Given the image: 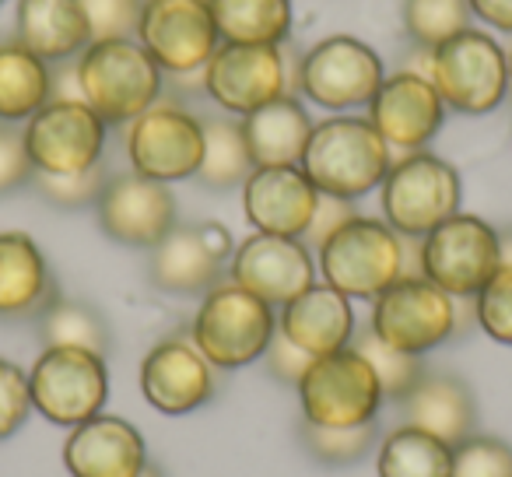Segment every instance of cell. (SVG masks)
<instances>
[{"label": "cell", "instance_id": "cell-25", "mask_svg": "<svg viewBox=\"0 0 512 477\" xmlns=\"http://www.w3.org/2000/svg\"><path fill=\"white\" fill-rule=\"evenodd\" d=\"M15 43L46 64H67L88 50L92 25L81 0H18Z\"/></svg>", "mask_w": 512, "mask_h": 477}, {"label": "cell", "instance_id": "cell-47", "mask_svg": "<svg viewBox=\"0 0 512 477\" xmlns=\"http://www.w3.org/2000/svg\"><path fill=\"white\" fill-rule=\"evenodd\" d=\"M509 85H512V46H509Z\"/></svg>", "mask_w": 512, "mask_h": 477}, {"label": "cell", "instance_id": "cell-17", "mask_svg": "<svg viewBox=\"0 0 512 477\" xmlns=\"http://www.w3.org/2000/svg\"><path fill=\"white\" fill-rule=\"evenodd\" d=\"M95 214H99L102 232L130 250H151L179 225L176 197H172L169 183L137 176L134 169L109 176Z\"/></svg>", "mask_w": 512, "mask_h": 477}, {"label": "cell", "instance_id": "cell-19", "mask_svg": "<svg viewBox=\"0 0 512 477\" xmlns=\"http://www.w3.org/2000/svg\"><path fill=\"white\" fill-rule=\"evenodd\" d=\"M446 120V102L428 74L397 71L386 74L369 102V123L379 130L390 151H425Z\"/></svg>", "mask_w": 512, "mask_h": 477}, {"label": "cell", "instance_id": "cell-35", "mask_svg": "<svg viewBox=\"0 0 512 477\" xmlns=\"http://www.w3.org/2000/svg\"><path fill=\"white\" fill-rule=\"evenodd\" d=\"M376 442H379L376 421L355 428H327V425H313V421H302V446L323 467H351V463L365 460L376 449Z\"/></svg>", "mask_w": 512, "mask_h": 477}, {"label": "cell", "instance_id": "cell-26", "mask_svg": "<svg viewBox=\"0 0 512 477\" xmlns=\"http://www.w3.org/2000/svg\"><path fill=\"white\" fill-rule=\"evenodd\" d=\"M407 425L435 435L446 446H456L477 428V404L474 393L463 379L449 372H425L414 383V390L400 400Z\"/></svg>", "mask_w": 512, "mask_h": 477}, {"label": "cell", "instance_id": "cell-21", "mask_svg": "<svg viewBox=\"0 0 512 477\" xmlns=\"http://www.w3.org/2000/svg\"><path fill=\"white\" fill-rule=\"evenodd\" d=\"M141 393L158 414H190L214 397V365L186 337H165L141 362Z\"/></svg>", "mask_w": 512, "mask_h": 477}, {"label": "cell", "instance_id": "cell-10", "mask_svg": "<svg viewBox=\"0 0 512 477\" xmlns=\"http://www.w3.org/2000/svg\"><path fill=\"white\" fill-rule=\"evenodd\" d=\"M295 390L302 397L306 421L327 428L369 425V421H376L379 404L386 400L372 365L351 344L334 355L313 358V365Z\"/></svg>", "mask_w": 512, "mask_h": 477}, {"label": "cell", "instance_id": "cell-22", "mask_svg": "<svg viewBox=\"0 0 512 477\" xmlns=\"http://www.w3.org/2000/svg\"><path fill=\"white\" fill-rule=\"evenodd\" d=\"M71 477H137L148 467L144 435L116 414H95L71 428L64 442Z\"/></svg>", "mask_w": 512, "mask_h": 477}, {"label": "cell", "instance_id": "cell-13", "mask_svg": "<svg viewBox=\"0 0 512 477\" xmlns=\"http://www.w3.org/2000/svg\"><path fill=\"white\" fill-rule=\"evenodd\" d=\"M292 81L285 46L221 43L200 71L207 99L228 116H249L281 95H292Z\"/></svg>", "mask_w": 512, "mask_h": 477}, {"label": "cell", "instance_id": "cell-12", "mask_svg": "<svg viewBox=\"0 0 512 477\" xmlns=\"http://www.w3.org/2000/svg\"><path fill=\"white\" fill-rule=\"evenodd\" d=\"M32 407L53 425H81L109 397L106 358L85 348H46L29 372Z\"/></svg>", "mask_w": 512, "mask_h": 477}, {"label": "cell", "instance_id": "cell-1", "mask_svg": "<svg viewBox=\"0 0 512 477\" xmlns=\"http://www.w3.org/2000/svg\"><path fill=\"white\" fill-rule=\"evenodd\" d=\"M78 99L109 127H127L162 99L165 74L137 39H99L74 60Z\"/></svg>", "mask_w": 512, "mask_h": 477}, {"label": "cell", "instance_id": "cell-33", "mask_svg": "<svg viewBox=\"0 0 512 477\" xmlns=\"http://www.w3.org/2000/svg\"><path fill=\"white\" fill-rule=\"evenodd\" d=\"M470 4L467 0H404L400 22L414 46L421 50H439L463 29H470Z\"/></svg>", "mask_w": 512, "mask_h": 477}, {"label": "cell", "instance_id": "cell-2", "mask_svg": "<svg viewBox=\"0 0 512 477\" xmlns=\"http://www.w3.org/2000/svg\"><path fill=\"white\" fill-rule=\"evenodd\" d=\"M299 165L320 193L358 200L369 190H379L393 165V155L390 144L369 123V116L337 113L313 127Z\"/></svg>", "mask_w": 512, "mask_h": 477}, {"label": "cell", "instance_id": "cell-9", "mask_svg": "<svg viewBox=\"0 0 512 477\" xmlns=\"http://www.w3.org/2000/svg\"><path fill=\"white\" fill-rule=\"evenodd\" d=\"M383 78V57L362 39L337 32L302 53L295 85L313 106L330 113H351V109H369Z\"/></svg>", "mask_w": 512, "mask_h": 477}, {"label": "cell", "instance_id": "cell-32", "mask_svg": "<svg viewBox=\"0 0 512 477\" xmlns=\"http://www.w3.org/2000/svg\"><path fill=\"white\" fill-rule=\"evenodd\" d=\"M39 337L46 348H85L106 358L113 348V334H109L106 316L95 306L78 299H53L46 313L39 316Z\"/></svg>", "mask_w": 512, "mask_h": 477}, {"label": "cell", "instance_id": "cell-5", "mask_svg": "<svg viewBox=\"0 0 512 477\" xmlns=\"http://www.w3.org/2000/svg\"><path fill=\"white\" fill-rule=\"evenodd\" d=\"M460 197V172L432 151L397 158L379 183L386 225L404 239H425L432 228L460 211Z\"/></svg>", "mask_w": 512, "mask_h": 477}, {"label": "cell", "instance_id": "cell-3", "mask_svg": "<svg viewBox=\"0 0 512 477\" xmlns=\"http://www.w3.org/2000/svg\"><path fill=\"white\" fill-rule=\"evenodd\" d=\"M316 271L348 299H376L407 274V239L386 221L355 214L316 246Z\"/></svg>", "mask_w": 512, "mask_h": 477}, {"label": "cell", "instance_id": "cell-6", "mask_svg": "<svg viewBox=\"0 0 512 477\" xmlns=\"http://www.w3.org/2000/svg\"><path fill=\"white\" fill-rule=\"evenodd\" d=\"M428 78L439 88L446 109L463 116H488L509 92V53L495 43L491 32L470 25L432 50Z\"/></svg>", "mask_w": 512, "mask_h": 477}, {"label": "cell", "instance_id": "cell-44", "mask_svg": "<svg viewBox=\"0 0 512 477\" xmlns=\"http://www.w3.org/2000/svg\"><path fill=\"white\" fill-rule=\"evenodd\" d=\"M470 15L495 32H512V0H467Z\"/></svg>", "mask_w": 512, "mask_h": 477}, {"label": "cell", "instance_id": "cell-11", "mask_svg": "<svg viewBox=\"0 0 512 477\" xmlns=\"http://www.w3.org/2000/svg\"><path fill=\"white\" fill-rule=\"evenodd\" d=\"M109 123L85 99L57 95L22 127L25 151L36 172L71 176L102 162Z\"/></svg>", "mask_w": 512, "mask_h": 477}, {"label": "cell", "instance_id": "cell-46", "mask_svg": "<svg viewBox=\"0 0 512 477\" xmlns=\"http://www.w3.org/2000/svg\"><path fill=\"white\" fill-rule=\"evenodd\" d=\"M137 477H162V470H158V467H151V463H148V467H144Z\"/></svg>", "mask_w": 512, "mask_h": 477}, {"label": "cell", "instance_id": "cell-41", "mask_svg": "<svg viewBox=\"0 0 512 477\" xmlns=\"http://www.w3.org/2000/svg\"><path fill=\"white\" fill-rule=\"evenodd\" d=\"M32 176H36V169H32L29 151H25L22 127L0 123V197L29 186Z\"/></svg>", "mask_w": 512, "mask_h": 477}, {"label": "cell", "instance_id": "cell-7", "mask_svg": "<svg viewBox=\"0 0 512 477\" xmlns=\"http://www.w3.org/2000/svg\"><path fill=\"white\" fill-rule=\"evenodd\" d=\"M460 302L463 299L446 295L421 274H404L383 295L372 299L369 330L393 351L421 358L425 351L439 348L456 334Z\"/></svg>", "mask_w": 512, "mask_h": 477}, {"label": "cell", "instance_id": "cell-4", "mask_svg": "<svg viewBox=\"0 0 512 477\" xmlns=\"http://www.w3.org/2000/svg\"><path fill=\"white\" fill-rule=\"evenodd\" d=\"M278 334V313L271 302L256 299L232 278L204 292L193 316L190 341L214 369H242L264 358L271 337Z\"/></svg>", "mask_w": 512, "mask_h": 477}, {"label": "cell", "instance_id": "cell-48", "mask_svg": "<svg viewBox=\"0 0 512 477\" xmlns=\"http://www.w3.org/2000/svg\"><path fill=\"white\" fill-rule=\"evenodd\" d=\"M0 4H4V0H0Z\"/></svg>", "mask_w": 512, "mask_h": 477}, {"label": "cell", "instance_id": "cell-16", "mask_svg": "<svg viewBox=\"0 0 512 477\" xmlns=\"http://www.w3.org/2000/svg\"><path fill=\"white\" fill-rule=\"evenodd\" d=\"M232 253V232L218 221L176 225L148 250V281L169 295H204L225 281Z\"/></svg>", "mask_w": 512, "mask_h": 477}, {"label": "cell", "instance_id": "cell-20", "mask_svg": "<svg viewBox=\"0 0 512 477\" xmlns=\"http://www.w3.org/2000/svg\"><path fill=\"white\" fill-rule=\"evenodd\" d=\"M320 190L302 172V165H256L242 183V211L256 232L306 239Z\"/></svg>", "mask_w": 512, "mask_h": 477}, {"label": "cell", "instance_id": "cell-15", "mask_svg": "<svg viewBox=\"0 0 512 477\" xmlns=\"http://www.w3.org/2000/svg\"><path fill=\"white\" fill-rule=\"evenodd\" d=\"M134 39L172 78L200 74L221 46L207 0H144Z\"/></svg>", "mask_w": 512, "mask_h": 477}, {"label": "cell", "instance_id": "cell-8", "mask_svg": "<svg viewBox=\"0 0 512 477\" xmlns=\"http://www.w3.org/2000/svg\"><path fill=\"white\" fill-rule=\"evenodd\" d=\"M498 267V228L477 214L456 211L418 239V274L453 299H474Z\"/></svg>", "mask_w": 512, "mask_h": 477}, {"label": "cell", "instance_id": "cell-37", "mask_svg": "<svg viewBox=\"0 0 512 477\" xmlns=\"http://www.w3.org/2000/svg\"><path fill=\"white\" fill-rule=\"evenodd\" d=\"M449 477H512V446L495 435H467L453 446Z\"/></svg>", "mask_w": 512, "mask_h": 477}, {"label": "cell", "instance_id": "cell-24", "mask_svg": "<svg viewBox=\"0 0 512 477\" xmlns=\"http://www.w3.org/2000/svg\"><path fill=\"white\" fill-rule=\"evenodd\" d=\"M278 330L313 358H323L351 344V337H355V309H351L348 295H341L323 281V285H309L299 299L281 306Z\"/></svg>", "mask_w": 512, "mask_h": 477}, {"label": "cell", "instance_id": "cell-28", "mask_svg": "<svg viewBox=\"0 0 512 477\" xmlns=\"http://www.w3.org/2000/svg\"><path fill=\"white\" fill-rule=\"evenodd\" d=\"M50 99V64L22 43H0V123H29Z\"/></svg>", "mask_w": 512, "mask_h": 477}, {"label": "cell", "instance_id": "cell-18", "mask_svg": "<svg viewBox=\"0 0 512 477\" xmlns=\"http://www.w3.org/2000/svg\"><path fill=\"white\" fill-rule=\"evenodd\" d=\"M316 260L302 239L253 232L235 246L228 260V278L271 306H288L309 285H316Z\"/></svg>", "mask_w": 512, "mask_h": 477}, {"label": "cell", "instance_id": "cell-34", "mask_svg": "<svg viewBox=\"0 0 512 477\" xmlns=\"http://www.w3.org/2000/svg\"><path fill=\"white\" fill-rule=\"evenodd\" d=\"M351 348L358 351V355L365 358V362L372 365V372H376L379 386H383V397L386 400H404L407 393L414 390V383H418L421 376H425V362H421L418 355H404V351H393L390 344H383L376 334H372L369 327L365 330H355V337H351Z\"/></svg>", "mask_w": 512, "mask_h": 477}, {"label": "cell", "instance_id": "cell-27", "mask_svg": "<svg viewBox=\"0 0 512 477\" xmlns=\"http://www.w3.org/2000/svg\"><path fill=\"white\" fill-rule=\"evenodd\" d=\"M313 127V116L295 95H281L256 113L242 116V137L253 165H299Z\"/></svg>", "mask_w": 512, "mask_h": 477}, {"label": "cell", "instance_id": "cell-30", "mask_svg": "<svg viewBox=\"0 0 512 477\" xmlns=\"http://www.w3.org/2000/svg\"><path fill=\"white\" fill-rule=\"evenodd\" d=\"M200 120H204V162L193 179L214 193L235 190L256 169L242 137V120L232 116H200Z\"/></svg>", "mask_w": 512, "mask_h": 477}, {"label": "cell", "instance_id": "cell-23", "mask_svg": "<svg viewBox=\"0 0 512 477\" xmlns=\"http://www.w3.org/2000/svg\"><path fill=\"white\" fill-rule=\"evenodd\" d=\"M60 288L43 250L25 232H0V320H39Z\"/></svg>", "mask_w": 512, "mask_h": 477}, {"label": "cell", "instance_id": "cell-36", "mask_svg": "<svg viewBox=\"0 0 512 477\" xmlns=\"http://www.w3.org/2000/svg\"><path fill=\"white\" fill-rule=\"evenodd\" d=\"M109 176H113V172L102 162L85 172H71V176H46V172H36V176H32V190H36L46 204L64 207V211H81V207L99 204Z\"/></svg>", "mask_w": 512, "mask_h": 477}, {"label": "cell", "instance_id": "cell-38", "mask_svg": "<svg viewBox=\"0 0 512 477\" xmlns=\"http://www.w3.org/2000/svg\"><path fill=\"white\" fill-rule=\"evenodd\" d=\"M474 320L491 341L512 348V267L502 264L474 295Z\"/></svg>", "mask_w": 512, "mask_h": 477}, {"label": "cell", "instance_id": "cell-40", "mask_svg": "<svg viewBox=\"0 0 512 477\" xmlns=\"http://www.w3.org/2000/svg\"><path fill=\"white\" fill-rule=\"evenodd\" d=\"M32 411L29 372L11 358H0V439L15 435Z\"/></svg>", "mask_w": 512, "mask_h": 477}, {"label": "cell", "instance_id": "cell-29", "mask_svg": "<svg viewBox=\"0 0 512 477\" xmlns=\"http://www.w3.org/2000/svg\"><path fill=\"white\" fill-rule=\"evenodd\" d=\"M221 43L285 46L292 36V0H207Z\"/></svg>", "mask_w": 512, "mask_h": 477}, {"label": "cell", "instance_id": "cell-45", "mask_svg": "<svg viewBox=\"0 0 512 477\" xmlns=\"http://www.w3.org/2000/svg\"><path fill=\"white\" fill-rule=\"evenodd\" d=\"M498 257H502L505 267H512V225L498 228Z\"/></svg>", "mask_w": 512, "mask_h": 477}, {"label": "cell", "instance_id": "cell-14", "mask_svg": "<svg viewBox=\"0 0 512 477\" xmlns=\"http://www.w3.org/2000/svg\"><path fill=\"white\" fill-rule=\"evenodd\" d=\"M127 158L137 176L155 183L193 179L204 162V120L176 102H155L127 123Z\"/></svg>", "mask_w": 512, "mask_h": 477}, {"label": "cell", "instance_id": "cell-39", "mask_svg": "<svg viewBox=\"0 0 512 477\" xmlns=\"http://www.w3.org/2000/svg\"><path fill=\"white\" fill-rule=\"evenodd\" d=\"M92 25V43L99 39H134L141 25L144 0H81Z\"/></svg>", "mask_w": 512, "mask_h": 477}, {"label": "cell", "instance_id": "cell-42", "mask_svg": "<svg viewBox=\"0 0 512 477\" xmlns=\"http://www.w3.org/2000/svg\"><path fill=\"white\" fill-rule=\"evenodd\" d=\"M264 362H267V369H271V376L278 379V383L299 386L302 376H306V369L313 365V355H309V351H302L299 344H292L278 330V334L271 337V344H267Z\"/></svg>", "mask_w": 512, "mask_h": 477}, {"label": "cell", "instance_id": "cell-43", "mask_svg": "<svg viewBox=\"0 0 512 477\" xmlns=\"http://www.w3.org/2000/svg\"><path fill=\"white\" fill-rule=\"evenodd\" d=\"M355 200H341V197H327V193H320V207H316V214H313V225H309V232H306V239L302 243H313V246H320L323 239H327L334 228H341L348 218H355Z\"/></svg>", "mask_w": 512, "mask_h": 477}, {"label": "cell", "instance_id": "cell-31", "mask_svg": "<svg viewBox=\"0 0 512 477\" xmlns=\"http://www.w3.org/2000/svg\"><path fill=\"white\" fill-rule=\"evenodd\" d=\"M379 477H449L453 470V446L435 435L404 425L379 442Z\"/></svg>", "mask_w": 512, "mask_h": 477}]
</instances>
